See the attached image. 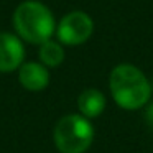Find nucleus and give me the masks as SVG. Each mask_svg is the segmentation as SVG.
<instances>
[{"label": "nucleus", "instance_id": "nucleus-1", "mask_svg": "<svg viewBox=\"0 0 153 153\" xmlns=\"http://www.w3.org/2000/svg\"><path fill=\"white\" fill-rule=\"evenodd\" d=\"M114 102L125 110H138L150 102L152 84L142 69L128 63L117 64L109 76Z\"/></svg>", "mask_w": 153, "mask_h": 153}, {"label": "nucleus", "instance_id": "nucleus-2", "mask_svg": "<svg viewBox=\"0 0 153 153\" xmlns=\"http://www.w3.org/2000/svg\"><path fill=\"white\" fill-rule=\"evenodd\" d=\"M13 27L22 40L33 45H43L56 31L51 10L36 0H27L18 5L13 13Z\"/></svg>", "mask_w": 153, "mask_h": 153}, {"label": "nucleus", "instance_id": "nucleus-3", "mask_svg": "<svg viewBox=\"0 0 153 153\" xmlns=\"http://www.w3.org/2000/svg\"><path fill=\"white\" fill-rule=\"evenodd\" d=\"M94 127L81 114H69L58 120L53 142L59 153H86L94 142Z\"/></svg>", "mask_w": 153, "mask_h": 153}, {"label": "nucleus", "instance_id": "nucleus-4", "mask_svg": "<svg viewBox=\"0 0 153 153\" xmlns=\"http://www.w3.org/2000/svg\"><path fill=\"white\" fill-rule=\"evenodd\" d=\"M94 31V22L86 12H69L61 18L56 27V35L59 43L68 46H77L86 43Z\"/></svg>", "mask_w": 153, "mask_h": 153}, {"label": "nucleus", "instance_id": "nucleus-5", "mask_svg": "<svg viewBox=\"0 0 153 153\" xmlns=\"http://www.w3.org/2000/svg\"><path fill=\"white\" fill-rule=\"evenodd\" d=\"M23 58L25 48L20 38L12 33H0V73L20 69Z\"/></svg>", "mask_w": 153, "mask_h": 153}, {"label": "nucleus", "instance_id": "nucleus-6", "mask_svg": "<svg viewBox=\"0 0 153 153\" xmlns=\"http://www.w3.org/2000/svg\"><path fill=\"white\" fill-rule=\"evenodd\" d=\"M18 81L27 91L40 92L46 89L50 84V73L48 68L41 63H23L18 69Z\"/></svg>", "mask_w": 153, "mask_h": 153}, {"label": "nucleus", "instance_id": "nucleus-7", "mask_svg": "<svg viewBox=\"0 0 153 153\" xmlns=\"http://www.w3.org/2000/svg\"><path fill=\"white\" fill-rule=\"evenodd\" d=\"M107 100L105 96L100 92L99 89H94V87H89V89H84L82 92L77 97V109H79V114L84 115L86 119H96L100 114L105 110Z\"/></svg>", "mask_w": 153, "mask_h": 153}, {"label": "nucleus", "instance_id": "nucleus-8", "mask_svg": "<svg viewBox=\"0 0 153 153\" xmlns=\"http://www.w3.org/2000/svg\"><path fill=\"white\" fill-rule=\"evenodd\" d=\"M38 56H40L41 64H45L46 68H58L64 61V50L61 46V43L48 40L43 45H40Z\"/></svg>", "mask_w": 153, "mask_h": 153}, {"label": "nucleus", "instance_id": "nucleus-9", "mask_svg": "<svg viewBox=\"0 0 153 153\" xmlns=\"http://www.w3.org/2000/svg\"><path fill=\"white\" fill-rule=\"evenodd\" d=\"M146 120H148L150 125H153V104L146 109Z\"/></svg>", "mask_w": 153, "mask_h": 153}]
</instances>
